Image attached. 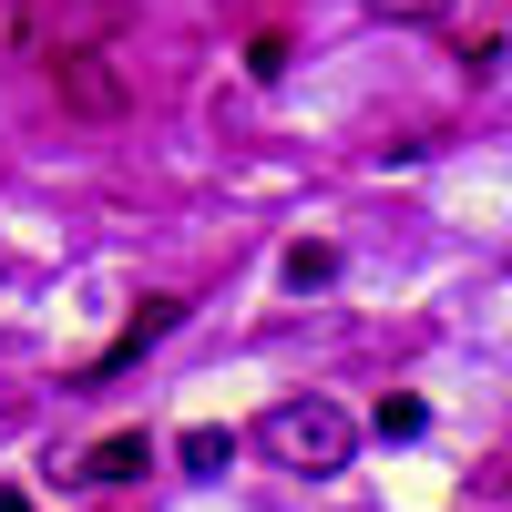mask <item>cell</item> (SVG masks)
I'll return each mask as SVG.
<instances>
[{
	"label": "cell",
	"instance_id": "cell-1",
	"mask_svg": "<svg viewBox=\"0 0 512 512\" xmlns=\"http://www.w3.org/2000/svg\"><path fill=\"white\" fill-rule=\"evenodd\" d=\"M256 451H267L277 472H308V482H328V472H349L359 431H349V410H338V400H277L267 420H256Z\"/></svg>",
	"mask_w": 512,
	"mask_h": 512
},
{
	"label": "cell",
	"instance_id": "cell-2",
	"mask_svg": "<svg viewBox=\"0 0 512 512\" xmlns=\"http://www.w3.org/2000/svg\"><path fill=\"white\" fill-rule=\"evenodd\" d=\"M123 21H134V0H11V41H21L31 62L93 52V41H123Z\"/></svg>",
	"mask_w": 512,
	"mask_h": 512
},
{
	"label": "cell",
	"instance_id": "cell-3",
	"mask_svg": "<svg viewBox=\"0 0 512 512\" xmlns=\"http://www.w3.org/2000/svg\"><path fill=\"white\" fill-rule=\"evenodd\" d=\"M41 72H52L62 113H82V123H123V113H134V82H123V62L103 52V41H93V52H52Z\"/></svg>",
	"mask_w": 512,
	"mask_h": 512
},
{
	"label": "cell",
	"instance_id": "cell-4",
	"mask_svg": "<svg viewBox=\"0 0 512 512\" xmlns=\"http://www.w3.org/2000/svg\"><path fill=\"white\" fill-rule=\"evenodd\" d=\"M175 318H185V297H144V308L123 318V338H113V349H103L93 369H82V379H123V369H134V359L154 349V338H164V328H175Z\"/></svg>",
	"mask_w": 512,
	"mask_h": 512
},
{
	"label": "cell",
	"instance_id": "cell-5",
	"mask_svg": "<svg viewBox=\"0 0 512 512\" xmlns=\"http://www.w3.org/2000/svg\"><path fill=\"white\" fill-rule=\"evenodd\" d=\"M144 461H154V441H144V431H113V441L82 451V482H144Z\"/></svg>",
	"mask_w": 512,
	"mask_h": 512
},
{
	"label": "cell",
	"instance_id": "cell-6",
	"mask_svg": "<svg viewBox=\"0 0 512 512\" xmlns=\"http://www.w3.org/2000/svg\"><path fill=\"white\" fill-rule=\"evenodd\" d=\"M328 277H338V246L297 236V246H287V287H328Z\"/></svg>",
	"mask_w": 512,
	"mask_h": 512
},
{
	"label": "cell",
	"instance_id": "cell-7",
	"mask_svg": "<svg viewBox=\"0 0 512 512\" xmlns=\"http://www.w3.org/2000/svg\"><path fill=\"white\" fill-rule=\"evenodd\" d=\"M226 461H236L226 431H185V472H226Z\"/></svg>",
	"mask_w": 512,
	"mask_h": 512
},
{
	"label": "cell",
	"instance_id": "cell-8",
	"mask_svg": "<svg viewBox=\"0 0 512 512\" xmlns=\"http://www.w3.org/2000/svg\"><path fill=\"white\" fill-rule=\"evenodd\" d=\"M461 72L492 82V72H502V31H472V41H461Z\"/></svg>",
	"mask_w": 512,
	"mask_h": 512
},
{
	"label": "cell",
	"instance_id": "cell-9",
	"mask_svg": "<svg viewBox=\"0 0 512 512\" xmlns=\"http://www.w3.org/2000/svg\"><path fill=\"white\" fill-rule=\"evenodd\" d=\"M246 72H256V82H277V72H287V41H277V31H256V41H246Z\"/></svg>",
	"mask_w": 512,
	"mask_h": 512
},
{
	"label": "cell",
	"instance_id": "cell-10",
	"mask_svg": "<svg viewBox=\"0 0 512 512\" xmlns=\"http://www.w3.org/2000/svg\"><path fill=\"white\" fill-rule=\"evenodd\" d=\"M420 420H431V410H420V400H379V441H410Z\"/></svg>",
	"mask_w": 512,
	"mask_h": 512
},
{
	"label": "cell",
	"instance_id": "cell-11",
	"mask_svg": "<svg viewBox=\"0 0 512 512\" xmlns=\"http://www.w3.org/2000/svg\"><path fill=\"white\" fill-rule=\"evenodd\" d=\"M369 11H379V21H441L451 0H369Z\"/></svg>",
	"mask_w": 512,
	"mask_h": 512
}]
</instances>
